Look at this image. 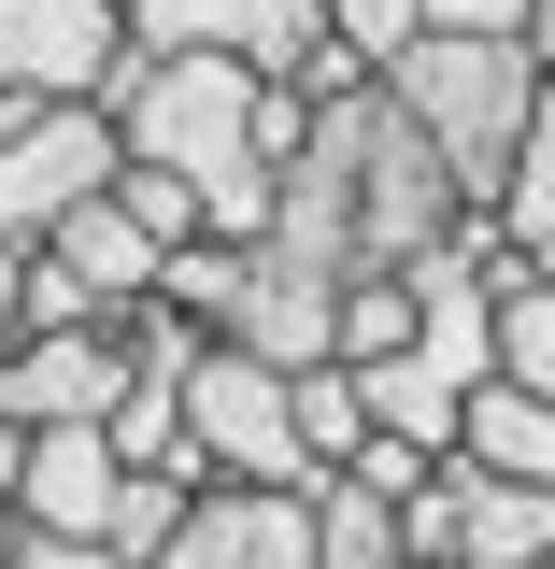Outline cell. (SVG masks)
Returning a JSON list of instances; mask_svg holds the SVG:
<instances>
[{"label":"cell","mask_w":555,"mask_h":569,"mask_svg":"<svg viewBox=\"0 0 555 569\" xmlns=\"http://www.w3.org/2000/svg\"><path fill=\"white\" fill-rule=\"evenodd\" d=\"M14 541H29V512H14V498H0V569H14Z\"/></svg>","instance_id":"cell-24"},{"label":"cell","mask_w":555,"mask_h":569,"mask_svg":"<svg viewBox=\"0 0 555 569\" xmlns=\"http://www.w3.org/2000/svg\"><path fill=\"white\" fill-rule=\"evenodd\" d=\"M43 257H58V271H86L100 299H157V271H171V242H157L115 186H100V200H71L58 228H43Z\"/></svg>","instance_id":"cell-12"},{"label":"cell","mask_w":555,"mask_h":569,"mask_svg":"<svg viewBox=\"0 0 555 569\" xmlns=\"http://www.w3.org/2000/svg\"><path fill=\"white\" fill-rule=\"evenodd\" d=\"M385 100L442 142V171L470 200H498L527 157V114H542V58H527V29H414L385 58Z\"/></svg>","instance_id":"cell-3"},{"label":"cell","mask_w":555,"mask_h":569,"mask_svg":"<svg viewBox=\"0 0 555 569\" xmlns=\"http://www.w3.org/2000/svg\"><path fill=\"white\" fill-rule=\"evenodd\" d=\"M129 43H214V58H257L299 86L328 43V0H129Z\"/></svg>","instance_id":"cell-9"},{"label":"cell","mask_w":555,"mask_h":569,"mask_svg":"<svg viewBox=\"0 0 555 569\" xmlns=\"http://www.w3.org/2000/svg\"><path fill=\"white\" fill-rule=\"evenodd\" d=\"M142 569H328L314 485H200V512H186Z\"/></svg>","instance_id":"cell-7"},{"label":"cell","mask_w":555,"mask_h":569,"mask_svg":"<svg viewBox=\"0 0 555 569\" xmlns=\"http://www.w3.org/2000/svg\"><path fill=\"white\" fill-rule=\"evenodd\" d=\"M115 485H129V456H115V427H29V456H14V512L29 527H115Z\"/></svg>","instance_id":"cell-11"},{"label":"cell","mask_w":555,"mask_h":569,"mask_svg":"<svg viewBox=\"0 0 555 569\" xmlns=\"http://www.w3.org/2000/svg\"><path fill=\"white\" fill-rule=\"evenodd\" d=\"M399 569H470V556H399Z\"/></svg>","instance_id":"cell-25"},{"label":"cell","mask_w":555,"mask_h":569,"mask_svg":"<svg viewBox=\"0 0 555 569\" xmlns=\"http://www.w3.org/2000/svg\"><path fill=\"white\" fill-rule=\"evenodd\" d=\"M328 29H343L356 58H399V43L427 29V0H328Z\"/></svg>","instance_id":"cell-18"},{"label":"cell","mask_w":555,"mask_h":569,"mask_svg":"<svg viewBox=\"0 0 555 569\" xmlns=\"http://www.w3.org/2000/svg\"><path fill=\"white\" fill-rule=\"evenodd\" d=\"M314 541H328V569H399V556H414L399 498L356 485V470H314Z\"/></svg>","instance_id":"cell-14"},{"label":"cell","mask_w":555,"mask_h":569,"mask_svg":"<svg viewBox=\"0 0 555 569\" xmlns=\"http://www.w3.org/2000/svg\"><path fill=\"white\" fill-rule=\"evenodd\" d=\"M498 228H513V242H555V71H542V114H527V157H513V186H498Z\"/></svg>","instance_id":"cell-16"},{"label":"cell","mask_w":555,"mask_h":569,"mask_svg":"<svg viewBox=\"0 0 555 569\" xmlns=\"http://www.w3.org/2000/svg\"><path fill=\"white\" fill-rule=\"evenodd\" d=\"M142 385V342H129V299L115 313H71V328H29L14 342V413L29 427H115V399Z\"/></svg>","instance_id":"cell-6"},{"label":"cell","mask_w":555,"mask_h":569,"mask_svg":"<svg viewBox=\"0 0 555 569\" xmlns=\"http://www.w3.org/2000/svg\"><path fill=\"white\" fill-rule=\"evenodd\" d=\"M527 58H542V71H555V0H527Z\"/></svg>","instance_id":"cell-23"},{"label":"cell","mask_w":555,"mask_h":569,"mask_svg":"<svg viewBox=\"0 0 555 569\" xmlns=\"http://www.w3.org/2000/svg\"><path fill=\"white\" fill-rule=\"evenodd\" d=\"M29 342V242H0V356Z\"/></svg>","instance_id":"cell-20"},{"label":"cell","mask_w":555,"mask_h":569,"mask_svg":"<svg viewBox=\"0 0 555 569\" xmlns=\"http://www.w3.org/2000/svg\"><path fill=\"white\" fill-rule=\"evenodd\" d=\"M100 100H115L129 157H157V171L200 186V213L228 228V242H271L285 157H271V71H257V58H214V43H129Z\"/></svg>","instance_id":"cell-2"},{"label":"cell","mask_w":555,"mask_h":569,"mask_svg":"<svg viewBox=\"0 0 555 569\" xmlns=\"http://www.w3.org/2000/svg\"><path fill=\"white\" fill-rule=\"evenodd\" d=\"M456 213H498L470 200L456 171H442V142L385 100V71L356 86V100H328L314 114V142L285 157V200H271V242H299V257H328V271H414V257H442L456 242Z\"/></svg>","instance_id":"cell-1"},{"label":"cell","mask_w":555,"mask_h":569,"mask_svg":"<svg viewBox=\"0 0 555 569\" xmlns=\"http://www.w3.org/2000/svg\"><path fill=\"white\" fill-rule=\"evenodd\" d=\"M14 569H142V556L86 541V527H29V541H14Z\"/></svg>","instance_id":"cell-19"},{"label":"cell","mask_w":555,"mask_h":569,"mask_svg":"<svg viewBox=\"0 0 555 569\" xmlns=\"http://www.w3.org/2000/svg\"><path fill=\"white\" fill-rule=\"evenodd\" d=\"M343 284L328 257H299V242H257V271H242V299H228V342L285 356V370H314V356H343Z\"/></svg>","instance_id":"cell-8"},{"label":"cell","mask_w":555,"mask_h":569,"mask_svg":"<svg viewBox=\"0 0 555 569\" xmlns=\"http://www.w3.org/2000/svg\"><path fill=\"white\" fill-rule=\"evenodd\" d=\"M129 171V129H115V100H58L43 129L0 142V242H43L71 200H100Z\"/></svg>","instance_id":"cell-5"},{"label":"cell","mask_w":555,"mask_h":569,"mask_svg":"<svg viewBox=\"0 0 555 569\" xmlns=\"http://www.w3.org/2000/svg\"><path fill=\"white\" fill-rule=\"evenodd\" d=\"M129 58V0H0V71L58 86V100H100Z\"/></svg>","instance_id":"cell-10"},{"label":"cell","mask_w":555,"mask_h":569,"mask_svg":"<svg viewBox=\"0 0 555 569\" xmlns=\"http://www.w3.org/2000/svg\"><path fill=\"white\" fill-rule=\"evenodd\" d=\"M427 29H527V0H427Z\"/></svg>","instance_id":"cell-22"},{"label":"cell","mask_w":555,"mask_h":569,"mask_svg":"<svg viewBox=\"0 0 555 569\" xmlns=\"http://www.w3.org/2000/svg\"><path fill=\"white\" fill-rule=\"evenodd\" d=\"M115 200H129L157 242H200V228H214V213H200V186H186V171H157V157H129V171H115Z\"/></svg>","instance_id":"cell-17"},{"label":"cell","mask_w":555,"mask_h":569,"mask_svg":"<svg viewBox=\"0 0 555 569\" xmlns=\"http://www.w3.org/2000/svg\"><path fill=\"white\" fill-rule=\"evenodd\" d=\"M200 485H314V427H299V370L214 328L186 370V441H171Z\"/></svg>","instance_id":"cell-4"},{"label":"cell","mask_w":555,"mask_h":569,"mask_svg":"<svg viewBox=\"0 0 555 569\" xmlns=\"http://www.w3.org/2000/svg\"><path fill=\"white\" fill-rule=\"evenodd\" d=\"M414 313H427L414 271H356V284H343V356H356V370H370V356H399V342H414Z\"/></svg>","instance_id":"cell-15"},{"label":"cell","mask_w":555,"mask_h":569,"mask_svg":"<svg viewBox=\"0 0 555 569\" xmlns=\"http://www.w3.org/2000/svg\"><path fill=\"white\" fill-rule=\"evenodd\" d=\"M470 456L513 470V485H555V399L527 370H485V385H470Z\"/></svg>","instance_id":"cell-13"},{"label":"cell","mask_w":555,"mask_h":569,"mask_svg":"<svg viewBox=\"0 0 555 569\" xmlns=\"http://www.w3.org/2000/svg\"><path fill=\"white\" fill-rule=\"evenodd\" d=\"M43 114H58V86H29V71H0V142H14V129H43Z\"/></svg>","instance_id":"cell-21"}]
</instances>
